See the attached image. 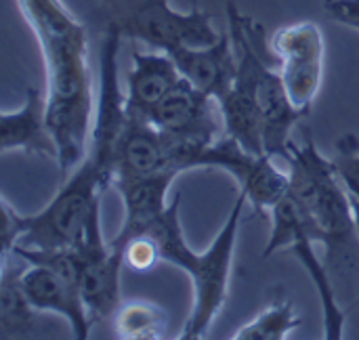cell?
<instances>
[{
    "mask_svg": "<svg viewBox=\"0 0 359 340\" xmlns=\"http://www.w3.org/2000/svg\"><path fill=\"white\" fill-rule=\"evenodd\" d=\"M290 196L307 217L311 231L326 248L330 276L359 278V231L347 189L337 177L332 160L324 158L307 135L305 143L290 141L286 156Z\"/></svg>",
    "mask_w": 359,
    "mask_h": 340,
    "instance_id": "1",
    "label": "cell"
},
{
    "mask_svg": "<svg viewBox=\"0 0 359 340\" xmlns=\"http://www.w3.org/2000/svg\"><path fill=\"white\" fill-rule=\"evenodd\" d=\"M246 204H248V196L242 189H238V198L229 210L225 225L221 227V231L215 236V240L204 252L191 250L189 244L185 242L181 217H179L181 196L172 198L168 210L147 231L158 240L162 261L179 267L191 280L194 303H191V313L185 322V328L179 336L181 340L204 339L215 318L221 313L227 301L238 231H240V221H242Z\"/></svg>",
    "mask_w": 359,
    "mask_h": 340,
    "instance_id": "2",
    "label": "cell"
},
{
    "mask_svg": "<svg viewBox=\"0 0 359 340\" xmlns=\"http://www.w3.org/2000/svg\"><path fill=\"white\" fill-rule=\"evenodd\" d=\"M46 67V122L57 143L61 175L72 172L88 154L86 141L95 124L88 40L42 53Z\"/></svg>",
    "mask_w": 359,
    "mask_h": 340,
    "instance_id": "3",
    "label": "cell"
},
{
    "mask_svg": "<svg viewBox=\"0 0 359 340\" xmlns=\"http://www.w3.org/2000/svg\"><path fill=\"white\" fill-rule=\"evenodd\" d=\"M227 23L238 59L233 84L250 93L259 105L265 130V154L286 162L292 141L290 132L305 114L292 105L280 69L276 72L267 61L269 42L263 25L244 15L233 2H227Z\"/></svg>",
    "mask_w": 359,
    "mask_h": 340,
    "instance_id": "4",
    "label": "cell"
},
{
    "mask_svg": "<svg viewBox=\"0 0 359 340\" xmlns=\"http://www.w3.org/2000/svg\"><path fill=\"white\" fill-rule=\"evenodd\" d=\"M107 187L109 183L95 162L84 158L40 212L21 217V236L17 246L34 250L76 246Z\"/></svg>",
    "mask_w": 359,
    "mask_h": 340,
    "instance_id": "5",
    "label": "cell"
},
{
    "mask_svg": "<svg viewBox=\"0 0 359 340\" xmlns=\"http://www.w3.org/2000/svg\"><path fill=\"white\" fill-rule=\"evenodd\" d=\"M313 244H318V240L311 231V225L307 217L303 215L301 206L297 204V200L288 191L271 208V236H269L263 257H271L282 248H290V252L303 265L311 284L318 290L322 311H324V336L328 340H341L345 332L347 315L341 309V303L337 299L332 276L326 263H322L320 257L316 254Z\"/></svg>",
    "mask_w": 359,
    "mask_h": 340,
    "instance_id": "6",
    "label": "cell"
},
{
    "mask_svg": "<svg viewBox=\"0 0 359 340\" xmlns=\"http://www.w3.org/2000/svg\"><path fill=\"white\" fill-rule=\"evenodd\" d=\"M122 38H135L162 53L215 44L221 34L206 11H175L168 0H137L111 19Z\"/></svg>",
    "mask_w": 359,
    "mask_h": 340,
    "instance_id": "7",
    "label": "cell"
},
{
    "mask_svg": "<svg viewBox=\"0 0 359 340\" xmlns=\"http://www.w3.org/2000/svg\"><path fill=\"white\" fill-rule=\"evenodd\" d=\"M271 50L280 61V74L292 105L309 116L324 74V36L313 21L280 27L271 36Z\"/></svg>",
    "mask_w": 359,
    "mask_h": 340,
    "instance_id": "8",
    "label": "cell"
},
{
    "mask_svg": "<svg viewBox=\"0 0 359 340\" xmlns=\"http://www.w3.org/2000/svg\"><path fill=\"white\" fill-rule=\"evenodd\" d=\"M80 259V292L90 322L111 320L120 309V271L124 257L101 236V204L93 210L84 236L74 246Z\"/></svg>",
    "mask_w": 359,
    "mask_h": 340,
    "instance_id": "9",
    "label": "cell"
},
{
    "mask_svg": "<svg viewBox=\"0 0 359 340\" xmlns=\"http://www.w3.org/2000/svg\"><path fill=\"white\" fill-rule=\"evenodd\" d=\"M147 120L160 132L177 139L210 143L225 135L217 99L198 90L185 78L154 107Z\"/></svg>",
    "mask_w": 359,
    "mask_h": 340,
    "instance_id": "10",
    "label": "cell"
},
{
    "mask_svg": "<svg viewBox=\"0 0 359 340\" xmlns=\"http://www.w3.org/2000/svg\"><path fill=\"white\" fill-rule=\"evenodd\" d=\"M19 284L36 311L61 315L72 326L76 339H88L93 322L78 282L57 273L50 267L25 263V267L19 271Z\"/></svg>",
    "mask_w": 359,
    "mask_h": 340,
    "instance_id": "11",
    "label": "cell"
},
{
    "mask_svg": "<svg viewBox=\"0 0 359 340\" xmlns=\"http://www.w3.org/2000/svg\"><path fill=\"white\" fill-rule=\"evenodd\" d=\"M179 177L175 170H160L145 177L116 179L114 187L122 198L124 221L118 236L109 242L111 248L122 252L124 244L137 236L147 233L168 210V189Z\"/></svg>",
    "mask_w": 359,
    "mask_h": 340,
    "instance_id": "12",
    "label": "cell"
},
{
    "mask_svg": "<svg viewBox=\"0 0 359 340\" xmlns=\"http://www.w3.org/2000/svg\"><path fill=\"white\" fill-rule=\"evenodd\" d=\"M133 67L126 76V116L147 120L154 107L183 80L168 53L133 50Z\"/></svg>",
    "mask_w": 359,
    "mask_h": 340,
    "instance_id": "13",
    "label": "cell"
},
{
    "mask_svg": "<svg viewBox=\"0 0 359 340\" xmlns=\"http://www.w3.org/2000/svg\"><path fill=\"white\" fill-rule=\"evenodd\" d=\"M168 55L175 59L187 82L217 101L233 86L238 59L229 32L221 34V38L210 46L179 48Z\"/></svg>",
    "mask_w": 359,
    "mask_h": 340,
    "instance_id": "14",
    "label": "cell"
},
{
    "mask_svg": "<svg viewBox=\"0 0 359 340\" xmlns=\"http://www.w3.org/2000/svg\"><path fill=\"white\" fill-rule=\"evenodd\" d=\"M0 147L57 160V143L46 122V97L38 88H27L23 105L0 116Z\"/></svg>",
    "mask_w": 359,
    "mask_h": 340,
    "instance_id": "15",
    "label": "cell"
},
{
    "mask_svg": "<svg viewBox=\"0 0 359 340\" xmlns=\"http://www.w3.org/2000/svg\"><path fill=\"white\" fill-rule=\"evenodd\" d=\"M160 170H170L164 135L149 120L128 116L116 147L114 181L145 177Z\"/></svg>",
    "mask_w": 359,
    "mask_h": 340,
    "instance_id": "16",
    "label": "cell"
},
{
    "mask_svg": "<svg viewBox=\"0 0 359 340\" xmlns=\"http://www.w3.org/2000/svg\"><path fill=\"white\" fill-rule=\"evenodd\" d=\"M19 271L11 263V254L2 257L0 271V339H32L36 334V309L29 305Z\"/></svg>",
    "mask_w": 359,
    "mask_h": 340,
    "instance_id": "17",
    "label": "cell"
},
{
    "mask_svg": "<svg viewBox=\"0 0 359 340\" xmlns=\"http://www.w3.org/2000/svg\"><path fill=\"white\" fill-rule=\"evenodd\" d=\"M116 336L124 340H158L166 336L168 313L149 301H130L120 305L114 315Z\"/></svg>",
    "mask_w": 359,
    "mask_h": 340,
    "instance_id": "18",
    "label": "cell"
},
{
    "mask_svg": "<svg viewBox=\"0 0 359 340\" xmlns=\"http://www.w3.org/2000/svg\"><path fill=\"white\" fill-rule=\"evenodd\" d=\"M301 326V318L290 301H278L261 311L252 322L244 324L233 340H284Z\"/></svg>",
    "mask_w": 359,
    "mask_h": 340,
    "instance_id": "19",
    "label": "cell"
},
{
    "mask_svg": "<svg viewBox=\"0 0 359 340\" xmlns=\"http://www.w3.org/2000/svg\"><path fill=\"white\" fill-rule=\"evenodd\" d=\"M339 181L349 193L351 202H359V139L353 132L337 141V156L332 158Z\"/></svg>",
    "mask_w": 359,
    "mask_h": 340,
    "instance_id": "20",
    "label": "cell"
},
{
    "mask_svg": "<svg viewBox=\"0 0 359 340\" xmlns=\"http://www.w3.org/2000/svg\"><path fill=\"white\" fill-rule=\"evenodd\" d=\"M122 257H124V265L137 273L151 271L154 267H158V263H162L160 244L151 233H143L128 240L122 248Z\"/></svg>",
    "mask_w": 359,
    "mask_h": 340,
    "instance_id": "21",
    "label": "cell"
},
{
    "mask_svg": "<svg viewBox=\"0 0 359 340\" xmlns=\"http://www.w3.org/2000/svg\"><path fill=\"white\" fill-rule=\"evenodd\" d=\"M0 212H2V257H8L21 236V215H17L4 198L0 202Z\"/></svg>",
    "mask_w": 359,
    "mask_h": 340,
    "instance_id": "22",
    "label": "cell"
},
{
    "mask_svg": "<svg viewBox=\"0 0 359 340\" xmlns=\"http://www.w3.org/2000/svg\"><path fill=\"white\" fill-rule=\"evenodd\" d=\"M330 19L359 29V0H324Z\"/></svg>",
    "mask_w": 359,
    "mask_h": 340,
    "instance_id": "23",
    "label": "cell"
},
{
    "mask_svg": "<svg viewBox=\"0 0 359 340\" xmlns=\"http://www.w3.org/2000/svg\"><path fill=\"white\" fill-rule=\"evenodd\" d=\"M351 206H353V215H355V223H358V231H359V202H351Z\"/></svg>",
    "mask_w": 359,
    "mask_h": 340,
    "instance_id": "24",
    "label": "cell"
}]
</instances>
